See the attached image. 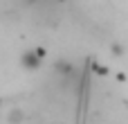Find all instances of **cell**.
<instances>
[{
  "label": "cell",
  "mask_w": 128,
  "mask_h": 124,
  "mask_svg": "<svg viewBox=\"0 0 128 124\" xmlns=\"http://www.w3.org/2000/svg\"><path fill=\"white\" fill-rule=\"evenodd\" d=\"M20 7H22V0H0V18L7 20V23H14L18 20L20 16Z\"/></svg>",
  "instance_id": "obj_1"
},
{
  "label": "cell",
  "mask_w": 128,
  "mask_h": 124,
  "mask_svg": "<svg viewBox=\"0 0 128 124\" xmlns=\"http://www.w3.org/2000/svg\"><path fill=\"white\" fill-rule=\"evenodd\" d=\"M9 122L11 124H22V120H27V115H25V111H20V108H14V111H9Z\"/></svg>",
  "instance_id": "obj_2"
}]
</instances>
